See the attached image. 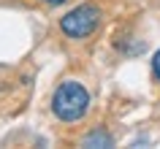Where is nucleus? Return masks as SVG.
I'll return each instance as SVG.
<instances>
[{
	"instance_id": "nucleus-1",
	"label": "nucleus",
	"mask_w": 160,
	"mask_h": 149,
	"mask_svg": "<svg viewBox=\"0 0 160 149\" xmlns=\"http://www.w3.org/2000/svg\"><path fill=\"white\" fill-rule=\"evenodd\" d=\"M87 108H90V92L84 90V84L73 79L62 82L52 95V111L60 122H79L87 114Z\"/></svg>"
},
{
	"instance_id": "nucleus-2",
	"label": "nucleus",
	"mask_w": 160,
	"mask_h": 149,
	"mask_svg": "<svg viewBox=\"0 0 160 149\" xmlns=\"http://www.w3.org/2000/svg\"><path fill=\"white\" fill-rule=\"evenodd\" d=\"M101 17L103 14L95 3H82V6H76V8H71L68 14L60 17V30L71 41H84L98 30Z\"/></svg>"
},
{
	"instance_id": "nucleus-3",
	"label": "nucleus",
	"mask_w": 160,
	"mask_h": 149,
	"mask_svg": "<svg viewBox=\"0 0 160 149\" xmlns=\"http://www.w3.org/2000/svg\"><path fill=\"white\" fill-rule=\"evenodd\" d=\"M82 147H87V149H109V147H114V138H111V133L109 130H103V127H98V130H90L82 138Z\"/></svg>"
},
{
	"instance_id": "nucleus-4",
	"label": "nucleus",
	"mask_w": 160,
	"mask_h": 149,
	"mask_svg": "<svg viewBox=\"0 0 160 149\" xmlns=\"http://www.w3.org/2000/svg\"><path fill=\"white\" fill-rule=\"evenodd\" d=\"M152 76H155V82L160 84V49L155 52V57H152Z\"/></svg>"
},
{
	"instance_id": "nucleus-5",
	"label": "nucleus",
	"mask_w": 160,
	"mask_h": 149,
	"mask_svg": "<svg viewBox=\"0 0 160 149\" xmlns=\"http://www.w3.org/2000/svg\"><path fill=\"white\" fill-rule=\"evenodd\" d=\"M43 3H49V6H62L65 0H43Z\"/></svg>"
}]
</instances>
